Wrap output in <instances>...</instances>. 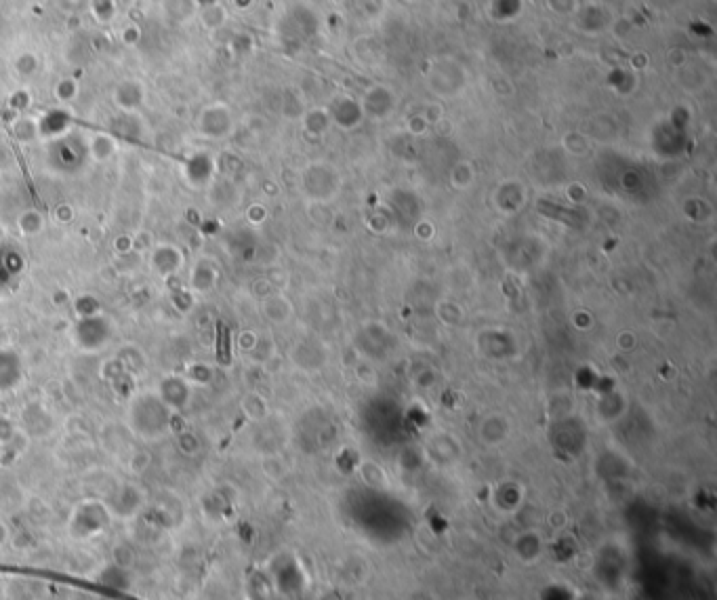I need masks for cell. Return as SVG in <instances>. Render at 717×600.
I'll return each instance as SVG.
<instances>
[{"label": "cell", "instance_id": "1", "mask_svg": "<svg viewBox=\"0 0 717 600\" xmlns=\"http://www.w3.org/2000/svg\"><path fill=\"white\" fill-rule=\"evenodd\" d=\"M171 413H173V409H168L162 403L160 396L143 394V396L135 398V403L131 407L133 430L148 436V438H156L168 428V423H171Z\"/></svg>", "mask_w": 717, "mask_h": 600}, {"label": "cell", "instance_id": "2", "mask_svg": "<svg viewBox=\"0 0 717 600\" xmlns=\"http://www.w3.org/2000/svg\"><path fill=\"white\" fill-rule=\"evenodd\" d=\"M158 396L162 398V403H164L168 409H179V407H183V405L188 403V398H190L188 381L177 379V377L164 379L162 386H160V394H158Z\"/></svg>", "mask_w": 717, "mask_h": 600}, {"label": "cell", "instance_id": "3", "mask_svg": "<svg viewBox=\"0 0 717 600\" xmlns=\"http://www.w3.org/2000/svg\"><path fill=\"white\" fill-rule=\"evenodd\" d=\"M541 552H543V543L536 535H524L514 543V554L524 565H532L534 560H538Z\"/></svg>", "mask_w": 717, "mask_h": 600}, {"label": "cell", "instance_id": "4", "mask_svg": "<svg viewBox=\"0 0 717 600\" xmlns=\"http://www.w3.org/2000/svg\"><path fill=\"white\" fill-rule=\"evenodd\" d=\"M406 600H436V598H434V594L427 592V590H414V592L408 594Z\"/></svg>", "mask_w": 717, "mask_h": 600}, {"label": "cell", "instance_id": "5", "mask_svg": "<svg viewBox=\"0 0 717 600\" xmlns=\"http://www.w3.org/2000/svg\"><path fill=\"white\" fill-rule=\"evenodd\" d=\"M7 537H9V531H7V527L3 523H0V546L7 541Z\"/></svg>", "mask_w": 717, "mask_h": 600}]
</instances>
